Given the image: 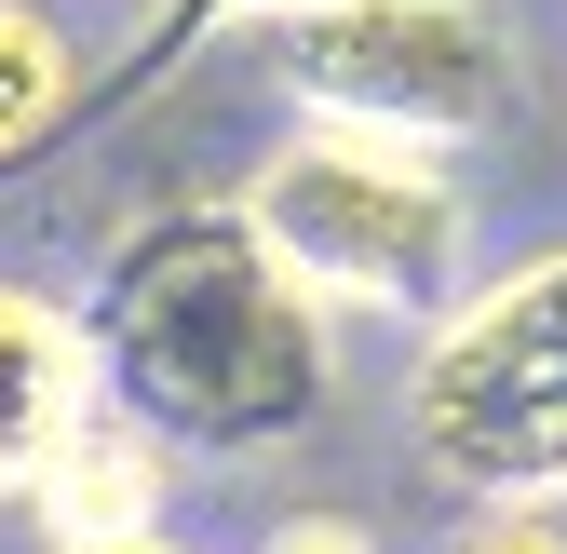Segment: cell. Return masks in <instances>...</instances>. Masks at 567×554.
<instances>
[{
	"mask_svg": "<svg viewBox=\"0 0 567 554\" xmlns=\"http://www.w3.org/2000/svg\"><path fill=\"white\" fill-rule=\"evenodd\" d=\"M95 338H109V392H135L176 447L217 460H270L338 406V311L270 257L244 203L135 230L109 257Z\"/></svg>",
	"mask_w": 567,
	"mask_h": 554,
	"instance_id": "1",
	"label": "cell"
},
{
	"mask_svg": "<svg viewBox=\"0 0 567 554\" xmlns=\"http://www.w3.org/2000/svg\"><path fill=\"white\" fill-rule=\"evenodd\" d=\"M244 217L338 325H433L473 285V203L446 150H405V135H351V122L270 135L244 176Z\"/></svg>",
	"mask_w": 567,
	"mask_h": 554,
	"instance_id": "2",
	"label": "cell"
},
{
	"mask_svg": "<svg viewBox=\"0 0 567 554\" xmlns=\"http://www.w3.org/2000/svg\"><path fill=\"white\" fill-rule=\"evenodd\" d=\"M244 41L298 122L405 135L446 163L527 109V28L501 0H270Z\"/></svg>",
	"mask_w": 567,
	"mask_h": 554,
	"instance_id": "3",
	"label": "cell"
},
{
	"mask_svg": "<svg viewBox=\"0 0 567 554\" xmlns=\"http://www.w3.org/2000/svg\"><path fill=\"white\" fill-rule=\"evenodd\" d=\"M405 447L460 501H567V244L460 285L419 325Z\"/></svg>",
	"mask_w": 567,
	"mask_h": 554,
	"instance_id": "4",
	"label": "cell"
},
{
	"mask_svg": "<svg viewBox=\"0 0 567 554\" xmlns=\"http://www.w3.org/2000/svg\"><path fill=\"white\" fill-rule=\"evenodd\" d=\"M28 514H41V541H54V554H95V541H150V527L176 514V433H163L135 392H95L82 420H68V447L41 460Z\"/></svg>",
	"mask_w": 567,
	"mask_h": 554,
	"instance_id": "5",
	"label": "cell"
},
{
	"mask_svg": "<svg viewBox=\"0 0 567 554\" xmlns=\"http://www.w3.org/2000/svg\"><path fill=\"white\" fill-rule=\"evenodd\" d=\"M109 392V338L95 311H68L41 285H0V501L41 488V460L68 447V420Z\"/></svg>",
	"mask_w": 567,
	"mask_h": 554,
	"instance_id": "6",
	"label": "cell"
},
{
	"mask_svg": "<svg viewBox=\"0 0 567 554\" xmlns=\"http://www.w3.org/2000/svg\"><path fill=\"white\" fill-rule=\"evenodd\" d=\"M82 122V41H68L41 0H0V163L54 150Z\"/></svg>",
	"mask_w": 567,
	"mask_h": 554,
	"instance_id": "7",
	"label": "cell"
},
{
	"mask_svg": "<svg viewBox=\"0 0 567 554\" xmlns=\"http://www.w3.org/2000/svg\"><path fill=\"white\" fill-rule=\"evenodd\" d=\"M460 554H567V501H473Z\"/></svg>",
	"mask_w": 567,
	"mask_h": 554,
	"instance_id": "8",
	"label": "cell"
},
{
	"mask_svg": "<svg viewBox=\"0 0 567 554\" xmlns=\"http://www.w3.org/2000/svg\"><path fill=\"white\" fill-rule=\"evenodd\" d=\"M257 554H379V527H365V514H270Z\"/></svg>",
	"mask_w": 567,
	"mask_h": 554,
	"instance_id": "9",
	"label": "cell"
},
{
	"mask_svg": "<svg viewBox=\"0 0 567 554\" xmlns=\"http://www.w3.org/2000/svg\"><path fill=\"white\" fill-rule=\"evenodd\" d=\"M270 0H163V41L150 54H176V41H217V28H257Z\"/></svg>",
	"mask_w": 567,
	"mask_h": 554,
	"instance_id": "10",
	"label": "cell"
},
{
	"mask_svg": "<svg viewBox=\"0 0 567 554\" xmlns=\"http://www.w3.org/2000/svg\"><path fill=\"white\" fill-rule=\"evenodd\" d=\"M95 554H189V541H163V527H150V541H95Z\"/></svg>",
	"mask_w": 567,
	"mask_h": 554,
	"instance_id": "11",
	"label": "cell"
}]
</instances>
